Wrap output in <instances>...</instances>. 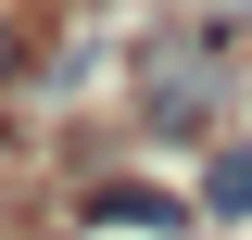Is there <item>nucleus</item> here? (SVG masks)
Wrapping results in <instances>:
<instances>
[{"label":"nucleus","instance_id":"1","mask_svg":"<svg viewBox=\"0 0 252 240\" xmlns=\"http://www.w3.org/2000/svg\"><path fill=\"white\" fill-rule=\"evenodd\" d=\"M215 101H227V63H202V51L152 63V126H164V139H202V126H215Z\"/></svg>","mask_w":252,"mask_h":240},{"label":"nucleus","instance_id":"2","mask_svg":"<svg viewBox=\"0 0 252 240\" xmlns=\"http://www.w3.org/2000/svg\"><path fill=\"white\" fill-rule=\"evenodd\" d=\"M89 215H101V228H177L189 202H164V190H139V177H126V190H101Z\"/></svg>","mask_w":252,"mask_h":240},{"label":"nucleus","instance_id":"3","mask_svg":"<svg viewBox=\"0 0 252 240\" xmlns=\"http://www.w3.org/2000/svg\"><path fill=\"white\" fill-rule=\"evenodd\" d=\"M202 202H215V215H252V139H227L215 164H202Z\"/></svg>","mask_w":252,"mask_h":240}]
</instances>
